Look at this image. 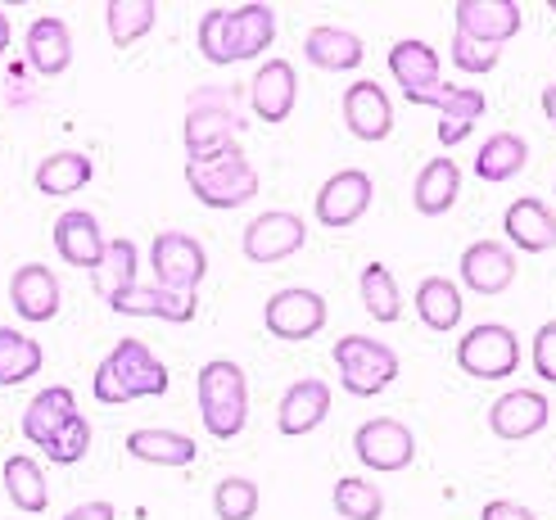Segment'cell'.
<instances>
[{"instance_id": "obj_24", "label": "cell", "mask_w": 556, "mask_h": 520, "mask_svg": "<svg viewBox=\"0 0 556 520\" xmlns=\"http://www.w3.org/2000/svg\"><path fill=\"white\" fill-rule=\"evenodd\" d=\"M330 413V390L326 380H299V385L286 390L281 407H276V426H281V434H290V440H299V434H313Z\"/></svg>"}, {"instance_id": "obj_21", "label": "cell", "mask_w": 556, "mask_h": 520, "mask_svg": "<svg viewBox=\"0 0 556 520\" xmlns=\"http://www.w3.org/2000/svg\"><path fill=\"white\" fill-rule=\"evenodd\" d=\"M462 281L476 294H503L516 281V254L497 240H476L462 254Z\"/></svg>"}, {"instance_id": "obj_25", "label": "cell", "mask_w": 556, "mask_h": 520, "mask_svg": "<svg viewBox=\"0 0 556 520\" xmlns=\"http://www.w3.org/2000/svg\"><path fill=\"white\" fill-rule=\"evenodd\" d=\"M503 227H507V240L516 244L520 254H543V250L556 244V213L534 195L516 200L507 208V217H503Z\"/></svg>"}, {"instance_id": "obj_12", "label": "cell", "mask_w": 556, "mask_h": 520, "mask_svg": "<svg viewBox=\"0 0 556 520\" xmlns=\"http://www.w3.org/2000/svg\"><path fill=\"white\" fill-rule=\"evenodd\" d=\"M389 73H394L399 91H403L412 104H421L426 96H434V91L443 87L439 54H434V46H426V41H399L394 50H389Z\"/></svg>"}, {"instance_id": "obj_31", "label": "cell", "mask_w": 556, "mask_h": 520, "mask_svg": "<svg viewBox=\"0 0 556 520\" xmlns=\"http://www.w3.org/2000/svg\"><path fill=\"white\" fill-rule=\"evenodd\" d=\"M5 494L18 511L27 516H41L50 507V489H46V471H41V461L37 457H27V453H14L5 457Z\"/></svg>"}, {"instance_id": "obj_15", "label": "cell", "mask_w": 556, "mask_h": 520, "mask_svg": "<svg viewBox=\"0 0 556 520\" xmlns=\"http://www.w3.org/2000/svg\"><path fill=\"white\" fill-rule=\"evenodd\" d=\"M547 417H552V407L539 390H511L489 407V430L497 440H530V434L547 426Z\"/></svg>"}, {"instance_id": "obj_14", "label": "cell", "mask_w": 556, "mask_h": 520, "mask_svg": "<svg viewBox=\"0 0 556 520\" xmlns=\"http://www.w3.org/2000/svg\"><path fill=\"white\" fill-rule=\"evenodd\" d=\"M344 127L357 141H384L394 131V104H389L380 81H353L344 91Z\"/></svg>"}, {"instance_id": "obj_9", "label": "cell", "mask_w": 556, "mask_h": 520, "mask_svg": "<svg viewBox=\"0 0 556 520\" xmlns=\"http://www.w3.org/2000/svg\"><path fill=\"white\" fill-rule=\"evenodd\" d=\"M303 240H308V227H303L299 213H286V208L258 213L240 236L249 263H286L290 254L303 250Z\"/></svg>"}, {"instance_id": "obj_11", "label": "cell", "mask_w": 556, "mask_h": 520, "mask_svg": "<svg viewBox=\"0 0 556 520\" xmlns=\"http://www.w3.org/2000/svg\"><path fill=\"white\" fill-rule=\"evenodd\" d=\"M371 195H376V186L363 168H344L336 173L321 190H317V217H321V227H353L357 217H363L371 208Z\"/></svg>"}, {"instance_id": "obj_32", "label": "cell", "mask_w": 556, "mask_h": 520, "mask_svg": "<svg viewBox=\"0 0 556 520\" xmlns=\"http://www.w3.org/2000/svg\"><path fill=\"white\" fill-rule=\"evenodd\" d=\"M154 23H159V5H154V0H109V5H104L109 41H114L118 50H127V46H136L141 37H150Z\"/></svg>"}, {"instance_id": "obj_33", "label": "cell", "mask_w": 556, "mask_h": 520, "mask_svg": "<svg viewBox=\"0 0 556 520\" xmlns=\"http://www.w3.org/2000/svg\"><path fill=\"white\" fill-rule=\"evenodd\" d=\"M41 344L33 335L14 331V326H0V385L14 390L23 380H33L41 371Z\"/></svg>"}, {"instance_id": "obj_1", "label": "cell", "mask_w": 556, "mask_h": 520, "mask_svg": "<svg viewBox=\"0 0 556 520\" xmlns=\"http://www.w3.org/2000/svg\"><path fill=\"white\" fill-rule=\"evenodd\" d=\"M91 394L104 407H118L131 398H163L168 394V367H163L146 340H118L114 353L96 367Z\"/></svg>"}, {"instance_id": "obj_38", "label": "cell", "mask_w": 556, "mask_h": 520, "mask_svg": "<svg viewBox=\"0 0 556 520\" xmlns=\"http://www.w3.org/2000/svg\"><path fill=\"white\" fill-rule=\"evenodd\" d=\"M336 511L344 520H380L384 516V494L363 475H344L336 484Z\"/></svg>"}, {"instance_id": "obj_46", "label": "cell", "mask_w": 556, "mask_h": 520, "mask_svg": "<svg viewBox=\"0 0 556 520\" xmlns=\"http://www.w3.org/2000/svg\"><path fill=\"white\" fill-rule=\"evenodd\" d=\"M543 118L556 127V81H552V87L543 91Z\"/></svg>"}, {"instance_id": "obj_40", "label": "cell", "mask_w": 556, "mask_h": 520, "mask_svg": "<svg viewBox=\"0 0 556 520\" xmlns=\"http://www.w3.org/2000/svg\"><path fill=\"white\" fill-rule=\"evenodd\" d=\"M87 448H91V421H81V417H73L50 444H41V453L54 461V467H73V461L87 457Z\"/></svg>"}, {"instance_id": "obj_10", "label": "cell", "mask_w": 556, "mask_h": 520, "mask_svg": "<svg viewBox=\"0 0 556 520\" xmlns=\"http://www.w3.org/2000/svg\"><path fill=\"white\" fill-rule=\"evenodd\" d=\"M353 453L357 461H363L367 471H384V475H394L403 471L407 461L416 457V440H412V430L394 417H376V421H363L353 434Z\"/></svg>"}, {"instance_id": "obj_47", "label": "cell", "mask_w": 556, "mask_h": 520, "mask_svg": "<svg viewBox=\"0 0 556 520\" xmlns=\"http://www.w3.org/2000/svg\"><path fill=\"white\" fill-rule=\"evenodd\" d=\"M10 41H14V27H10V18H5V14H0V54L10 50Z\"/></svg>"}, {"instance_id": "obj_41", "label": "cell", "mask_w": 556, "mask_h": 520, "mask_svg": "<svg viewBox=\"0 0 556 520\" xmlns=\"http://www.w3.org/2000/svg\"><path fill=\"white\" fill-rule=\"evenodd\" d=\"M453 64L466 68V73H493L497 68V46H484V41H470V37L453 33Z\"/></svg>"}, {"instance_id": "obj_17", "label": "cell", "mask_w": 556, "mask_h": 520, "mask_svg": "<svg viewBox=\"0 0 556 520\" xmlns=\"http://www.w3.org/2000/svg\"><path fill=\"white\" fill-rule=\"evenodd\" d=\"M457 33L484 46H503L520 33V5H511V0H462Z\"/></svg>"}, {"instance_id": "obj_18", "label": "cell", "mask_w": 556, "mask_h": 520, "mask_svg": "<svg viewBox=\"0 0 556 520\" xmlns=\"http://www.w3.org/2000/svg\"><path fill=\"white\" fill-rule=\"evenodd\" d=\"M421 104L439 114V141L443 145H462L470 136V127L484 118V91H476V87H439Z\"/></svg>"}, {"instance_id": "obj_2", "label": "cell", "mask_w": 556, "mask_h": 520, "mask_svg": "<svg viewBox=\"0 0 556 520\" xmlns=\"http://www.w3.org/2000/svg\"><path fill=\"white\" fill-rule=\"evenodd\" d=\"M236 136H244V118L236 114V91L200 87L186 104V163H208L240 150Z\"/></svg>"}, {"instance_id": "obj_23", "label": "cell", "mask_w": 556, "mask_h": 520, "mask_svg": "<svg viewBox=\"0 0 556 520\" xmlns=\"http://www.w3.org/2000/svg\"><path fill=\"white\" fill-rule=\"evenodd\" d=\"M109 308L118 317H163V321H190L200 299L194 294H173V290H159V286H141L136 281L131 290L109 299Z\"/></svg>"}, {"instance_id": "obj_26", "label": "cell", "mask_w": 556, "mask_h": 520, "mask_svg": "<svg viewBox=\"0 0 556 520\" xmlns=\"http://www.w3.org/2000/svg\"><path fill=\"white\" fill-rule=\"evenodd\" d=\"M73 417H77L73 390H68V385H50V390H41L33 403L23 407V440L41 448V444H50Z\"/></svg>"}, {"instance_id": "obj_39", "label": "cell", "mask_w": 556, "mask_h": 520, "mask_svg": "<svg viewBox=\"0 0 556 520\" xmlns=\"http://www.w3.org/2000/svg\"><path fill=\"white\" fill-rule=\"evenodd\" d=\"M213 511L217 520H254L258 516V484L244 475H227L213 489Z\"/></svg>"}, {"instance_id": "obj_44", "label": "cell", "mask_w": 556, "mask_h": 520, "mask_svg": "<svg viewBox=\"0 0 556 520\" xmlns=\"http://www.w3.org/2000/svg\"><path fill=\"white\" fill-rule=\"evenodd\" d=\"M484 520H539V516L511 498H493V503H484Z\"/></svg>"}, {"instance_id": "obj_37", "label": "cell", "mask_w": 556, "mask_h": 520, "mask_svg": "<svg viewBox=\"0 0 556 520\" xmlns=\"http://www.w3.org/2000/svg\"><path fill=\"white\" fill-rule=\"evenodd\" d=\"M357 290H363V308H367L376 321H399V313H403V294H399L394 271H389L384 263H367V267H363V281H357Z\"/></svg>"}, {"instance_id": "obj_28", "label": "cell", "mask_w": 556, "mask_h": 520, "mask_svg": "<svg viewBox=\"0 0 556 520\" xmlns=\"http://www.w3.org/2000/svg\"><path fill=\"white\" fill-rule=\"evenodd\" d=\"M96 177V163L87 154H77V150H60V154H50L37 163V190L46 200H68L77 195V190H87Z\"/></svg>"}, {"instance_id": "obj_3", "label": "cell", "mask_w": 556, "mask_h": 520, "mask_svg": "<svg viewBox=\"0 0 556 520\" xmlns=\"http://www.w3.org/2000/svg\"><path fill=\"white\" fill-rule=\"evenodd\" d=\"M200 394V421L208 426L213 440H236L249 421V380L231 358H213L194 376Z\"/></svg>"}, {"instance_id": "obj_22", "label": "cell", "mask_w": 556, "mask_h": 520, "mask_svg": "<svg viewBox=\"0 0 556 520\" xmlns=\"http://www.w3.org/2000/svg\"><path fill=\"white\" fill-rule=\"evenodd\" d=\"M23 50H27V64H33L37 77H60L68 64H73V37H68V23L54 18V14H41L23 37Z\"/></svg>"}, {"instance_id": "obj_30", "label": "cell", "mask_w": 556, "mask_h": 520, "mask_svg": "<svg viewBox=\"0 0 556 520\" xmlns=\"http://www.w3.org/2000/svg\"><path fill=\"white\" fill-rule=\"evenodd\" d=\"M457 190H462V168L453 158H430L421 177H416L412 186V200H416V213H426V217H439V213H448L457 204Z\"/></svg>"}, {"instance_id": "obj_35", "label": "cell", "mask_w": 556, "mask_h": 520, "mask_svg": "<svg viewBox=\"0 0 556 520\" xmlns=\"http://www.w3.org/2000/svg\"><path fill=\"white\" fill-rule=\"evenodd\" d=\"M91 277H96V294L100 299H114L123 290L136 286V244L131 240H104V254L100 263L91 267Z\"/></svg>"}, {"instance_id": "obj_34", "label": "cell", "mask_w": 556, "mask_h": 520, "mask_svg": "<svg viewBox=\"0 0 556 520\" xmlns=\"http://www.w3.org/2000/svg\"><path fill=\"white\" fill-rule=\"evenodd\" d=\"M525 158H530V145H525L516 131H497L480 145L476 173H480V181H511L516 173H525Z\"/></svg>"}, {"instance_id": "obj_36", "label": "cell", "mask_w": 556, "mask_h": 520, "mask_svg": "<svg viewBox=\"0 0 556 520\" xmlns=\"http://www.w3.org/2000/svg\"><path fill=\"white\" fill-rule=\"evenodd\" d=\"M416 313H421L430 331H453L462 321V290L443 277H426L416 286Z\"/></svg>"}, {"instance_id": "obj_5", "label": "cell", "mask_w": 556, "mask_h": 520, "mask_svg": "<svg viewBox=\"0 0 556 520\" xmlns=\"http://www.w3.org/2000/svg\"><path fill=\"white\" fill-rule=\"evenodd\" d=\"M336 367H340V385L349 394L371 398L399 380V353L389 344H376L371 335H344L336 344Z\"/></svg>"}, {"instance_id": "obj_13", "label": "cell", "mask_w": 556, "mask_h": 520, "mask_svg": "<svg viewBox=\"0 0 556 520\" xmlns=\"http://www.w3.org/2000/svg\"><path fill=\"white\" fill-rule=\"evenodd\" d=\"M294 100H299V77L290 60H267L249 81V104H254L263 123H286L294 114Z\"/></svg>"}, {"instance_id": "obj_19", "label": "cell", "mask_w": 556, "mask_h": 520, "mask_svg": "<svg viewBox=\"0 0 556 520\" xmlns=\"http://www.w3.org/2000/svg\"><path fill=\"white\" fill-rule=\"evenodd\" d=\"M227 64H244L267 54V46L276 41V14L267 5H240L227 10Z\"/></svg>"}, {"instance_id": "obj_7", "label": "cell", "mask_w": 556, "mask_h": 520, "mask_svg": "<svg viewBox=\"0 0 556 520\" xmlns=\"http://www.w3.org/2000/svg\"><path fill=\"white\" fill-rule=\"evenodd\" d=\"M150 263H154V281L159 290H173V294H194L208 271V254L204 244L186 236V231H159L154 236V250H150Z\"/></svg>"}, {"instance_id": "obj_16", "label": "cell", "mask_w": 556, "mask_h": 520, "mask_svg": "<svg viewBox=\"0 0 556 520\" xmlns=\"http://www.w3.org/2000/svg\"><path fill=\"white\" fill-rule=\"evenodd\" d=\"M10 304L23 321H50L60 313V277L46 263H23L10 277Z\"/></svg>"}, {"instance_id": "obj_4", "label": "cell", "mask_w": 556, "mask_h": 520, "mask_svg": "<svg viewBox=\"0 0 556 520\" xmlns=\"http://www.w3.org/2000/svg\"><path fill=\"white\" fill-rule=\"evenodd\" d=\"M186 181L194 190V200L208 208H240L258 195V173L244 158V150H231L208 163H186Z\"/></svg>"}, {"instance_id": "obj_6", "label": "cell", "mask_w": 556, "mask_h": 520, "mask_svg": "<svg viewBox=\"0 0 556 520\" xmlns=\"http://www.w3.org/2000/svg\"><path fill=\"white\" fill-rule=\"evenodd\" d=\"M457 367L476 380H507L520 367V340L503 321H484L457 344Z\"/></svg>"}, {"instance_id": "obj_20", "label": "cell", "mask_w": 556, "mask_h": 520, "mask_svg": "<svg viewBox=\"0 0 556 520\" xmlns=\"http://www.w3.org/2000/svg\"><path fill=\"white\" fill-rule=\"evenodd\" d=\"M54 254H60L68 267H81L91 271L104 254V236H100V223L87 213V208H68L54 217Z\"/></svg>"}, {"instance_id": "obj_43", "label": "cell", "mask_w": 556, "mask_h": 520, "mask_svg": "<svg viewBox=\"0 0 556 520\" xmlns=\"http://www.w3.org/2000/svg\"><path fill=\"white\" fill-rule=\"evenodd\" d=\"M534 371L547 385H556V321L539 326V335H534Z\"/></svg>"}, {"instance_id": "obj_8", "label": "cell", "mask_w": 556, "mask_h": 520, "mask_svg": "<svg viewBox=\"0 0 556 520\" xmlns=\"http://www.w3.org/2000/svg\"><path fill=\"white\" fill-rule=\"evenodd\" d=\"M263 321L276 340H313L321 335L326 326V299L308 286H290V290H276L263 308Z\"/></svg>"}, {"instance_id": "obj_42", "label": "cell", "mask_w": 556, "mask_h": 520, "mask_svg": "<svg viewBox=\"0 0 556 520\" xmlns=\"http://www.w3.org/2000/svg\"><path fill=\"white\" fill-rule=\"evenodd\" d=\"M227 10H208L204 23H200V54L208 64H227Z\"/></svg>"}, {"instance_id": "obj_27", "label": "cell", "mask_w": 556, "mask_h": 520, "mask_svg": "<svg viewBox=\"0 0 556 520\" xmlns=\"http://www.w3.org/2000/svg\"><path fill=\"white\" fill-rule=\"evenodd\" d=\"M127 453L136 461H150V467H190L200 448H194L190 434L181 430H163V426H141L127 434Z\"/></svg>"}, {"instance_id": "obj_29", "label": "cell", "mask_w": 556, "mask_h": 520, "mask_svg": "<svg viewBox=\"0 0 556 520\" xmlns=\"http://www.w3.org/2000/svg\"><path fill=\"white\" fill-rule=\"evenodd\" d=\"M303 54H308V64L326 68V73H344V68H357L363 64V37L349 33V27H313L308 41H303Z\"/></svg>"}, {"instance_id": "obj_45", "label": "cell", "mask_w": 556, "mask_h": 520, "mask_svg": "<svg viewBox=\"0 0 556 520\" xmlns=\"http://www.w3.org/2000/svg\"><path fill=\"white\" fill-rule=\"evenodd\" d=\"M60 520H118V511H114V503H77L73 511H64Z\"/></svg>"}]
</instances>
